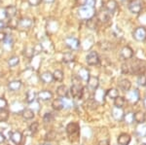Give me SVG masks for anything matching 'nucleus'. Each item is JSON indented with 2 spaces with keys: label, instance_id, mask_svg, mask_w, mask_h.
<instances>
[{
  "label": "nucleus",
  "instance_id": "obj_49",
  "mask_svg": "<svg viewBox=\"0 0 146 145\" xmlns=\"http://www.w3.org/2000/svg\"><path fill=\"white\" fill-rule=\"evenodd\" d=\"M29 5L31 6H38L40 3H41L42 0H27Z\"/></svg>",
  "mask_w": 146,
  "mask_h": 145
},
{
  "label": "nucleus",
  "instance_id": "obj_13",
  "mask_svg": "<svg viewBox=\"0 0 146 145\" xmlns=\"http://www.w3.org/2000/svg\"><path fill=\"white\" fill-rule=\"evenodd\" d=\"M88 86L90 88V90L92 91H96L98 90V85H100V81H98V78L96 76H91L88 80Z\"/></svg>",
  "mask_w": 146,
  "mask_h": 145
},
{
  "label": "nucleus",
  "instance_id": "obj_34",
  "mask_svg": "<svg viewBox=\"0 0 146 145\" xmlns=\"http://www.w3.org/2000/svg\"><path fill=\"white\" fill-rule=\"evenodd\" d=\"M52 106L55 110H62L63 108V104H62V99H55L52 102Z\"/></svg>",
  "mask_w": 146,
  "mask_h": 145
},
{
  "label": "nucleus",
  "instance_id": "obj_41",
  "mask_svg": "<svg viewBox=\"0 0 146 145\" xmlns=\"http://www.w3.org/2000/svg\"><path fill=\"white\" fill-rule=\"evenodd\" d=\"M62 104H63V108H71L73 106V102L67 97H62Z\"/></svg>",
  "mask_w": 146,
  "mask_h": 145
},
{
  "label": "nucleus",
  "instance_id": "obj_3",
  "mask_svg": "<svg viewBox=\"0 0 146 145\" xmlns=\"http://www.w3.org/2000/svg\"><path fill=\"white\" fill-rule=\"evenodd\" d=\"M95 14H96L95 8L89 5L81 7L78 10V17L81 20H90V19L94 18Z\"/></svg>",
  "mask_w": 146,
  "mask_h": 145
},
{
  "label": "nucleus",
  "instance_id": "obj_56",
  "mask_svg": "<svg viewBox=\"0 0 146 145\" xmlns=\"http://www.w3.org/2000/svg\"><path fill=\"white\" fill-rule=\"evenodd\" d=\"M143 104H144V107L146 108V97H145L144 99H143Z\"/></svg>",
  "mask_w": 146,
  "mask_h": 145
},
{
  "label": "nucleus",
  "instance_id": "obj_11",
  "mask_svg": "<svg viewBox=\"0 0 146 145\" xmlns=\"http://www.w3.org/2000/svg\"><path fill=\"white\" fill-rule=\"evenodd\" d=\"M90 77H91L90 71H89L88 68H86V67H82V68L79 69V71H78V78L79 79H81V80L84 81V82H88Z\"/></svg>",
  "mask_w": 146,
  "mask_h": 145
},
{
  "label": "nucleus",
  "instance_id": "obj_10",
  "mask_svg": "<svg viewBox=\"0 0 146 145\" xmlns=\"http://www.w3.org/2000/svg\"><path fill=\"white\" fill-rule=\"evenodd\" d=\"M4 12H5V15L6 17L8 19H10V20H12L13 18L16 17V15H17L18 13V9L16 6H13V5H10V6H7L5 8V10H4Z\"/></svg>",
  "mask_w": 146,
  "mask_h": 145
},
{
  "label": "nucleus",
  "instance_id": "obj_46",
  "mask_svg": "<svg viewBox=\"0 0 146 145\" xmlns=\"http://www.w3.org/2000/svg\"><path fill=\"white\" fill-rule=\"evenodd\" d=\"M56 137V132H53V130H51V132H49L48 134H46V140H48V141H51V140H54Z\"/></svg>",
  "mask_w": 146,
  "mask_h": 145
},
{
  "label": "nucleus",
  "instance_id": "obj_47",
  "mask_svg": "<svg viewBox=\"0 0 146 145\" xmlns=\"http://www.w3.org/2000/svg\"><path fill=\"white\" fill-rule=\"evenodd\" d=\"M7 107V100L4 97H0V110H5Z\"/></svg>",
  "mask_w": 146,
  "mask_h": 145
},
{
  "label": "nucleus",
  "instance_id": "obj_37",
  "mask_svg": "<svg viewBox=\"0 0 146 145\" xmlns=\"http://www.w3.org/2000/svg\"><path fill=\"white\" fill-rule=\"evenodd\" d=\"M98 19H94V18H92L90 19V20H88V23H87V25H88V27L90 29H93V30H95L96 29V27H98Z\"/></svg>",
  "mask_w": 146,
  "mask_h": 145
},
{
  "label": "nucleus",
  "instance_id": "obj_50",
  "mask_svg": "<svg viewBox=\"0 0 146 145\" xmlns=\"http://www.w3.org/2000/svg\"><path fill=\"white\" fill-rule=\"evenodd\" d=\"M122 71L123 73H129V65L127 64H124L122 65Z\"/></svg>",
  "mask_w": 146,
  "mask_h": 145
},
{
  "label": "nucleus",
  "instance_id": "obj_6",
  "mask_svg": "<svg viewBox=\"0 0 146 145\" xmlns=\"http://www.w3.org/2000/svg\"><path fill=\"white\" fill-rule=\"evenodd\" d=\"M133 36L136 41H139V42L145 41L146 40V28L144 26H139V27H137V28H135L133 33Z\"/></svg>",
  "mask_w": 146,
  "mask_h": 145
},
{
  "label": "nucleus",
  "instance_id": "obj_4",
  "mask_svg": "<svg viewBox=\"0 0 146 145\" xmlns=\"http://www.w3.org/2000/svg\"><path fill=\"white\" fill-rule=\"evenodd\" d=\"M64 43L66 47L70 49L72 51H77L80 49V46H81V43L77 38L73 36H68L64 39Z\"/></svg>",
  "mask_w": 146,
  "mask_h": 145
},
{
  "label": "nucleus",
  "instance_id": "obj_12",
  "mask_svg": "<svg viewBox=\"0 0 146 145\" xmlns=\"http://www.w3.org/2000/svg\"><path fill=\"white\" fill-rule=\"evenodd\" d=\"M124 115H125V113H124L123 108L114 107V108L112 109V116H113V118H114L115 120H117V121L123 120Z\"/></svg>",
  "mask_w": 146,
  "mask_h": 145
},
{
  "label": "nucleus",
  "instance_id": "obj_31",
  "mask_svg": "<svg viewBox=\"0 0 146 145\" xmlns=\"http://www.w3.org/2000/svg\"><path fill=\"white\" fill-rule=\"evenodd\" d=\"M53 79L55 81L62 82L63 80V72L60 69L55 70V72L53 73Z\"/></svg>",
  "mask_w": 146,
  "mask_h": 145
},
{
  "label": "nucleus",
  "instance_id": "obj_45",
  "mask_svg": "<svg viewBox=\"0 0 146 145\" xmlns=\"http://www.w3.org/2000/svg\"><path fill=\"white\" fill-rule=\"evenodd\" d=\"M43 121L45 123H51L54 121V116L52 113H46L43 117Z\"/></svg>",
  "mask_w": 146,
  "mask_h": 145
},
{
  "label": "nucleus",
  "instance_id": "obj_18",
  "mask_svg": "<svg viewBox=\"0 0 146 145\" xmlns=\"http://www.w3.org/2000/svg\"><path fill=\"white\" fill-rule=\"evenodd\" d=\"M37 97H38V99L40 100L46 101V100H50L52 97H53V93L48 90H44V91H41V92H39L37 93Z\"/></svg>",
  "mask_w": 146,
  "mask_h": 145
},
{
  "label": "nucleus",
  "instance_id": "obj_57",
  "mask_svg": "<svg viewBox=\"0 0 146 145\" xmlns=\"http://www.w3.org/2000/svg\"><path fill=\"white\" fill-rule=\"evenodd\" d=\"M43 145H50V144H43Z\"/></svg>",
  "mask_w": 146,
  "mask_h": 145
},
{
  "label": "nucleus",
  "instance_id": "obj_15",
  "mask_svg": "<svg viewBox=\"0 0 146 145\" xmlns=\"http://www.w3.org/2000/svg\"><path fill=\"white\" fill-rule=\"evenodd\" d=\"M117 7H118V3L115 0H108L105 3V10H106L109 14H113L116 11Z\"/></svg>",
  "mask_w": 146,
  "mask_h": 145
},
{
  "label": "nucleus",
  "instance_id": "obj_35",
  "mask_svg": "<svg viewBox=\"0 0 146 145\" xmlns=\"http://www.w3.org/2000/svg\"><path fill=\"white\" fill-rule=\"evenodd\" d=\"M106 95L109 99H115L117 97H119V91L117 89H110V90L107 91Z\"/></svg>",
  "mask_w": 146,
  "mask_h": 145
},
{
  "label": "nucleus",
  "instance_id": "obj_51",
  "mask_svg": "<svg viewBox=\"0 0 146 145\" xmlns=\"http://www.w3.org/2000/svg\"><path fill=\"white\" fill-rule=\"evenodd\" d=\"M6 26H7V24H6V23L4 22V21H0V30H2V29H4V28H6Z\"/></svg>",
  "mask_w": 146,
  "mask_h": 145
},
{
  "label": "nucleus",
  "instance_id": "obj_19",
  "mask_svg": "<svg viewBox=\"0 0 146 145\" xmlns=\"http://www.w3.org/2000/svg\"><path fill=\"white\" fill-rule=\"evenodd\" d=\"M13 45H14V39H13V37H12V35H9V34L5 35V37H4V39H3L4 49H6V50H11Z\"/></svg>",
  "mask_w": 146,
  "mask_h": 145
},
{
  "label": "nucleus",
  "instance_id": "obj_23",
  "mask_svg": "<svg viewBox=\"0 0 146 145\" xmlns=\"http://www.w3.org/2000/svg\"><path fill=\"white\" fill-rule=\"evenodd\" d=\"M40 79H41L42 82H44V83H46V84L51 83V82L54 80V79H53V74H52L51 72H49V71L43 72V73L40 75Z\"/></svg>",
  "mask_w": 146,
  "mask_h": 145
},
{
  "label": "nucleus",
  "instance_id": "obj_39",
  "mask_svg": "<svg viewBox=\"0 0 146 145\" xmlns=\"http://www.w3.org/2000/svg\"><path fill=\"white\" fill-rule=\"evenodd\" d=\"M19 62H20V58H19V57H16V56H14V57H12L8 60V64L10 67L16 66V65L19 64Z\"/></svg>",
  "mask_w": 146,
  "mask_h": 145
},
{
  "label": "nucleus",
  "instance_id": "obj_2",
  "mask_svg": "<svg viewBox=\"0 0 146 145\" xmlns=\"http://www.w3.org/2000/svg\"><path fill=\"white\" fill-rule=\"evenodd\" d=\"M146 71V62L143 60H135L129 65V72L135 75H142Z\"/></svg>",
  "mask_w": 146,
  "mask_h": 145
},
{
  "label": "nucleus",
  "instance_id": "obj_36",
  "mask_svg": "<svg viewBox=\"0 0 146 145\" xmlns=\"http://www.w3.org/2000/svg\"><path fill=\"white\" fill-rule=\"evenodd\" d=\"M136 132H137V134L141 137L146 136V125H144V124H140V125L137 127Z\"/></svg>",
  "mask_w": 146,
  "mask_h": 145
},
{
  "label": "nucleus",
  "instance_id": "obj_54",
  "mask_svg": "<svg viewBox=\"0 0 146 145\" xmlns=\"http://www.w3.org/2000/svg\"><path fill=\"white\" fill-rule=\"evenodd\" d=\"M4 141H5V136H4V134L0 132V143H2V142H4Z\"/></svg>",
  "mask_w": 146,
  "mask_h": 145
},
{
  "label": "nucleus",
  "instance_id": "obj_22",
  "mask_svg": "<svg viewBox=\"0 0 146 145\" xmlns=\"http://www.w3.org/2000/svg\"><path fill=\"white\" fill-rule=\"evenodd\" d=\"M47 29L51 32H56L58 29V23L56 20H50L47 23Z\"/></svg>",
  "mask_w": 146,
  "mask_h": 145
},
{
  "label": "nucleus",
  "instance_id": "obj_21",
  "mask_svg": "<svg viewBox=\"0 0 146 145\" xmlns=\"http://www.w3.org/2000/svg\"><path fill=\"white\" fill-rule=\"evenodd\" d=\"M10 138H11V140H12V141H13L15 144H20L21 142H22V139H23V134H21L20 132H11Z\"/></svg>",
  "mask_w": 146,
  "mask_h": 145
},
{
  "label": "nucleus",
  "instance_id": "obj_55",
  "mask_svg": "<svg viewBox=\"0 0 146 145\" xmlns=\"http://www.w3.org/2000/svg\"><path fill=\"white\" fill-rule=\"evenodd\" d=\"M44 1H45L46 3H53L55 0H44Z\"/></svg>",
  "mask_w": 146,
  "mask_h": 145
},
{
  "label": "nucleus",
  "instance_id": "obj_25",
  "mask_svg": "<svg viewBox=\"0 0 146 145\" xmlns=\"http://www.w3.org/2000/svg\"><path fill=\"white\" fill-rule=\"evenodd\" d=\"M67 93L68 90L65 85H60V87H58V89H56V95L60 97H66Z\"/></svg>",
  "mask_w": 146,
  "mask_h": 145
},
{
  "label": "nucleus",
  "instance_id": "obj_30",
  "mask_svg": "<svg viewBox=\"0 0 146 145\" xmlns=\"http://www.w3.org/2000/svg\"><path fill=\"white\" fill-rule=\"evenodd\" d=\"M36 97H37V93L34 92V91H28L27 93V103H32L35 99H36Z\"/></svg>",
  "mask_w": 146,
  "mask_h": 145
},
{
  "label": "nucleus",
  "instance_id": "obj_52",
  "mask_svg": "<svg viewBox=\"0 0 146 145\" xmlns=\"http://www.w3.org/2000/svg\"><path fill=\"white\" fill-rule=\"evenodd\" d=\"M98 145H109V141L108 140H101L98 142Z\"/></svg>",
  "mask_w": 146,
  "mask_h": 145
},
{
  "label": "nucleus",
  "instance_id": "obj_7",
  "mask_svg": "<svg viewBox=\"0 0 146 145\" xmlns=\"http://www.w3.org/2000/svg\"><path fill=\"white\" fill-rule=\"evenodd\" d=\"M127 99L131 103H137L140 99V93L137 89H133L131 91H128L127 93Z\"/></svg>",
  "mask_w": 146,
  "mask_h": 145
},
{
  "label": "nucleus",
  "instance_id": "obj_38",
  "mask_svg": "<svg viewBox=\"0 0 146 145\" xmlns=\"http://www.w3.org/2000/svg\"><path fill=\"white\" fill-rule=\"evenodd\" d=\"M109 19H110V14L108 13L106 10H105L104 12H102V13L100 14V16H98V21H101V22L106 23L107 21H109Z\"/></svg>",
  "mask_w": 146,
  "mask_h": 145
},
{
  "label": "nucleus",
  "instance_id": "obj_40",
  "mask_svg": "<svg viewBox=\"0 0 146 145\" xmlns=\"http://www.w3.org/2000/svg\"><path fill=\"white\" fill-rule=\"evenodd\" d=\"M136 83H137V85L140 86V87H144V86H146V75L142 74V75L138 76L137 80H136Z\"/></svg>",
  "mask_w": 146,
  "mask_h": 145
},
{
  "label": "nucleus",
  "instance_id": "obj_27",
  "mask_svg": "<svg viewBox=\"0 0 146 145\" xmlns=\"http://www.w3.org/2000/svg\"><path fill=\"white\" fill-rule=\"evenodd\" d=\"M22 114H23V117L25 119V120H31V119H33V117H34V111L29 108L23 109Z\"/></svg>",
  "mask_w": 146,
  "mask_h": 145
},
{
  "label": "nucleus",
  "instance_id": "obj_28",
  "mask_svg": "<svg viewBox=\"0 0 146 145\" xmlns=\"http://www.w3.org/2000/svg\"><path fill=\"white\" fill-rule=\"evenodd\" d=\"M145 114L142 111H138L135 114V121L138 124H143L145 122Z\"/></svg>",
  "mask_w": 146,
  "mask_h": 145
},
{
  "label": "nucleus",
  "instance_id": "obj_29",
  "mask_svg": "<svg viewBox=\"0 0 146 145\" xmlns=\"http://www.w3.org/2000/svg\"><path fill=\"white\" fill-rule=\"evenodd\" d=\"M124 121L126 124H128V125H131V124H133L135 122V113H133V112H129V113L125 114L124 115Z\"/></svg>",
  "mask_w": 146,
  "mask_h": 145
},
{
  "label": "nucleus",
  "instance_id": "obj_24",
  "mask_svg": "<svg viewBox=\"0 0 146 145\" xmlns=\"http://www.w3.org/2000/svg\"><path fill=\"white\" fill-rule=\"evenodd\" d=\"M104 97H105V93L103 92V90H98L95 93V99L96 102L98 103H102L104 101Z\"/></svg>",
  "mask_w": 146,
  "mask_h": 145
},
{
  "label": "nucleus",
  "instance_id": "obj_42",
  "mask_svg": "<svg viewBox=\"0 0 146 145\" xmlns=\"http://www.w3.org/2000/svg\"><path fill=\"white\" fill-rule=\"evenodd\" d=\"M9 118V112L6 110H0V122H5Z\"/></svg>",
  "mask_w": 146,
  "mask_h": 145
},
{
  "label": "nucleus",
  "instance_id": "obj_9",
  "mask_svg": "<svg viewBox=\"0 0 146 145\" xmlns=\"http://www.w3.org/2000/svg\"><path fill=\"white\" fill-rule=\"evenodd\" d=\"M18 25L20 27H22L23 29H28L33 25V20L30 18H27V17L22 18L20 21H19Z\"/></svg>",
  "mask_w": 146,
  "mask_h": 145
},
{
  "label": "nucleus",
  "instance_id": "obj_17",
  "mask_svg": "<svg viewBox=\"0 0 146 145\" xmlns=\"http://www.w3.org/2000/svg\"><path fill=\"white\" fill-rule=\"evenodd\" d=\"M121 56L125 58V60H129V58H131L133 56V49L129 46H125L121 50Z\"/></svg>",
  "mask_w": 146,
  "mask_h": 145
},
{
  "label": "nucleus",
  "instance_id": "obj_5",
  "mask_svg": "<svg viewBox=\"0 0 146 145\" xmlns=\"http://www.w3.org/2000/svg\"><path fill=\"white\" fill-rule=\"evenodd\" d=\"M142 8H143V3L141 0H133L129 4V10L133 14H135V15H139Z\"/></svg>",
  "mask_w": 146,
  "mask_h": 145
},
{
  "label": "nucleus",
  "instance_id": "obj_58",
  "mask_svg": "<svg viewBox=\"0 0 146 145\" xmlns=\"http://www.w3.org/2000/svg\"><path fill=\"white\" fill-rule=\"evenodd\" d=\"M142 145H146V143H143V144H142Z\"/></svg>",
  "mask_w": 146,
  "mask_h": 145
},
{
  "label": "nucleus",
  "instance_id": "obj_26",
  "mask_svg": "<svg viewBox=\"0 0 146 145\" xmlns=\"http://www.w3.org/2000/svg\"><path fill=\"white\" fill-rule=\"evenodd\" d=\"M22 87V82L21 81H18V80H14L9 83L8 85V88L10 89L11 91L13 92H16V91H19Z\"/></svg>",
  "mask_w": 146,
  "mask_h": 145
},
{
  "label": "nucleus",
  "instance_id": "obj_16",
  "mask_svg": "<svg viewBox=\"0 0 146 145\" xmlns=\"http://www.w3.org/2000/svg\"><path fill=\"white\" fill-rule=\"evenodd\" d=\"M118 86L121 91H123V92H128L131 87V83L129 79H121L118 83Z\"/></svg>",
  "mask_w": 146,
  "mask_h": 145
},
{
  "label": "nucleus",
  "instance_id": "obj_44",
  "mask_svg": "<svg viewBox=\"0 0 146 145\" xmlns=\"http://www.w3.org/2000/svg\"><path fill=\"white\" fill-rule=\"evenodd\" d=\"M38 127H39L38 122H33V123L31 124V125L29 126V128H28V130H29L31 134H35V132H37V130H38Z\"/></svg>",
  "mask_w": 146,
  "mask_h": 145
},
{
  "label": "nucleus",
  "instance_id": "obj_8",
  "mask_svg": "<svg viewBox=\"0 0 146 145\" xmlns=\"http://www.w3.org/2000/svg\"><path fill=\"white\" fill-rule=\"evenodd\" d=\"M86 62L89 65H96L100 64V57H98V53L95 52V51H91L87 55Z\"/></svg>",
  "mask_w": 146,
  "mask_h": 145
},
{
  "label": "nucleus",
  "instance_id": "obj_53",
  "mask_svg": "<svg viewBox=\"0 0 146 145\" xmlns=\"http://www.w3.org/2000/svg\"><path fill=\"white\" fill-rule=\"evenodd\" d=\"M32 103H33V104L35 105V106H34V107H32V108L35 109V110H39V103H38V102L35 101V100H34V101L32 102Z\"/></svg>",
  "mask_w": 146,
  "mask_h": 145
},
{
  "label": "nucleus",
  "instance_id": "obj_1",
  "mask_svg": "<svg viewBox=\"0 0 146 145\" xmlns=\"http://www.w3.org/2000/svg\"><path fill=\"white\" fill-rule=\"evenodd\" d=\"M78 77H74L73 78V84L71 86V89H70V93H71V95L74 99H81L83 97V87H82L81 83L78 80Z\"/></svg>",
  "mask_w": 146,
  "mask_h": 145
},
{
  "label": "nucleus",
  "instance_id": "obj_43",
  "mask_svg": "<svg viewBox=\"0 0 146 145\" xmlns=\"http://www.w3.org/2000/svg\"><path fill=\"white\" fill-rule=\"evenodd\" d=\"M25 56L28 58H31L34 56V49L31 47H27L25 50Z\"/></svg>",
  "mask_w": 146,
  "mask_h": 145
},
{
  "label": "nucleus",
  "instance_id": "obj_14",
  "mask_svg": "<svg viewBox=\"0 0 146 145\" xmlns=\"http://www.w3.org/2000/svg\"><path fill=\"white\" fill-rule=\"evenodd\" d=\"M79 128H80L79 125L77 123H74V122L69 123L66 126V132L68 135H73L79 132Z\"/></svg>",
  "mask_w": 146,
  "mask_h": 145
},
{
  "label": "nucleus",
  "instance_id": "obj_33",
  "mask_svg": "<svg viewBox=\"0 0 146 145\" xmlns=\"http://www.w3.org/2000/svg\"><path fill=\"white\" fill-rule=\"evenodd\" d=\"M75 60V56L73 55L72 53H65L64 55H63V62H65V64H70V62H74Z\"/></svg>",
  "mask_w": 146,
  "mask_h": 145
},
{
  "label": "nucleus",
  "instance_id": "obj_32",
  "mask_svg": "<svg viewBox=\"0 0 146 145\" xmlns=\"http://www.w3.org/2000/svg\"><path fill=\"white\" fill-rule=\"evenodd\" d=\"M125 102H126V99L123 97H117L116 99H114V105L115 107H119V108H123Z\"/></svg>",
  "mask_w": 146,
  "mask_h": 145
},
{
  "label": "nucleus",
  "instance_id": "obj_48",
  "mask_svg": "<svg viewBox=\"0 0 146 145\" xmlns=\"http://www.w3.org/2000/svg\"><path fill=\"white\" fill-rule=\"evenodd\" d=\"M88 1L89 0H75V4H76L77 6L83 7L88 4Z\"/></svg>",
  "mask_w": 146,
  "mask_h": 145
},
{
  "label": "nucleus",
  "instance_id": "obj_20",
  "mask_svg": "<svg viewBox=\"0 0 146 145\" xmlns=\"http://www.w3.org/2000/svg\"><path fill=\"white\" fill-rule=\"evenodd\" d=\"M117 140H118L119 145H128L131 141V136L128 134H121Z\"/></svg>",
  "mask_w": 146,
  "mask_h": 145
}]
</instances>
